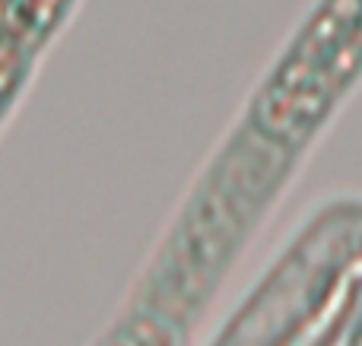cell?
<instances>
[{
	"instance_id": "obj_6",
	"label": "cell",
	"mask_w": 362,
	"mask_h": 346,
	"mask_svg": "<svg viewBox=\"0 0 362 346\" xmlns=\"http://www.w3.org/2000/svg\"><path fill=\"white\" fill-rule=\"evenodd\" d=\"M346 346H362V309H359L356 321H353V328H350V337H346Z\"/></svg>"
},
{
	"instance_id": "obj_5",
	"label": "cell",
	"mask_w": 362,
	"mask_h": 346,
	"mask_svg": "<svg viewBox=\"0 0 362 346\" xmlns=\"http://www.w3.org/2000/svg\"><path fill=\"white\" fill-rule=\"evenodd\" d=\"M38 51L0 29V127L19 105L38 67Z\"/></svg>"
},
{
	"instance_id": "obj_4",
	"label": "cell",
	"mask_w": 362,
	"mask_h": 346,
	"mask_svg": "<svg viewBox=\"0 0 362 346\" xmlns=\"http://www.w3.org/2000/svg\"><path fill=\"white\" fill-rule=\"evenodd\" d=\"M76 4L80 0H0V29L45 54Z\"/></svg>"
},
{
	"instance_id": "obj_2",
	"label": "cell",
	"mask_w": 362,
	"mask_h": 346,
	"mask_svg": "<svg viewBox=\"0 0 362 346\" xmlns=\"http://www.w3.org/2000/svg\"><path fill=\"white\" fill-rule=\"evenodd\" d=\"M289 156L293 150L245 124L187 197L140 290L191 321L280 191Z\"/></svg>"
},
{
	"instance_id": "obj_1",
	"label": "cell",
	"mask_w": 362,
	"mask_h": 346,
	"mask_svg": "<svg viewBox=\"0 0 362 346\" xmlns=\"http://www.w3.org/2000/svg\"><path fill=\"white\" fill-rule=\"evenodd\" d=\"M362 309V203L337 201L296 232L210 346H340Z\"/></svg>"
},
{
	"instance_id": "obj_3",
	"label": "cell",
	"mask_w": 362,
	"mask_h": 346,
	"mask_svg": "<svg viewBox=\"0 0 362 346\" xmlns=\"http://www.w3.org/2000/svg\"><path fill=\"white\" fill-rule=\"evenodd\" d=\"M362 76V0H321L248 105L245 124L302 150Z\"/></svg>"
}]
</instances>
